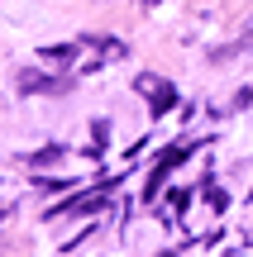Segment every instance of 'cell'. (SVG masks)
Returning a JSON list of instances; mask_svg holds the SVG:
<instances>
[{"instance_id":"6da1fadb","label":"cell","mask_w":253,"mask_h":257,"mask_svg":"<svg viewBox=\"0 0 253 257\" xmlns=\"http://www.w3.org/2000/svg\"><path fill=\"white\" fill-rule=\"evenodd\" d=\"M139 91H148L153 95V110H167L177 95H172V86H162V81H153V76H139Z\"/></svg>"}]
</instances>
